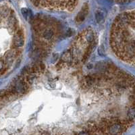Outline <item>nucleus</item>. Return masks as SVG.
Returning <instances> with one entry per match:
<instances>
[{
    "label": "nucleus",
    "mask_w": 135,
    "mask_h": 135,
    "mask_svg": "<svg viewBox=\"0 0 135 135\" xmlns=\"http://www.w3.org/2000/svg\"><path fill=\"white\" fill-rule=\"evenodd\" d=\"M21 53V51L18 50L17 49H11V50H8L7 52L5 53V61H6V64L10 65L12 64L14 60L18 56V55Z\"/></svg>",
    "instance_id": "4"
},
{
    "label": "nucleus",
    "mask_w": 135,
    "mask_h": 135,
    "mask_svg": "<svg viewBox=\"0 0 135 135\" xmlns=\"http://www.w3.org/2000/svg\"><path fill=\"white\" fill-rule=\"evenodd\" d=\"M24 44V37L23 30L21 28H19L14 34L13 37V45L15 49L22 47Z\"/></svg>",
    "instance_id": "3"
},
{
    "label": "nucleus",
    "mask_w": 135,
    "mask_h": 135,
    "mask_svg": "<svg viewBox=\"0 0 135 135\" xmlns=\"http://www.w3.org/2000/svg\"><path fill=\"white\" fill-rule=\"evenodd\" d=\"M88 11H89V6H88V4H86L84 5L82 10L80 11V12L76 16V22H78V23L83 22V20H85V18H86L87 14H88Z\"/></svg>",
    "instance_id": "5"
},
{
    "label": "nucleus",
    "mask_w": 135,
    "mask_h": 135,
    "mask_svg": "<svg viewBox=\"0 0 135 135\" xmlns=\"http://www.w3.org/2000/svg\"><path fill=\"white\" fill-rule=\"evenodd\" d=\"M129 126L123 123H114L107 130V135H121L126 130Z\"/></svg>",
    "instance_id": "2"
},
{
    "label": "nucleus",
    "mask_w": 135,
    "mask_h": 135,
    "mask_svg": "<svg viewBox=\"0 0 135 135\" xmlns=\"http://www.w3.org/2000/svg\"><path fill=\"white\" fill-rule=\"evenodd\" d=\"M114 1H116V2H127V1H129V0H114Z\"/></svg>",
    "instance_id": "8"
},
{
    "label": "nucleus",
    "mask_w": 135,
    "mask_h": 135,
    "mask_svg": "<svg viewBox=\"0 0 135 135\" xmlns=\"http://www.w3.org/2000/svg\"><path fill=\"white\" fill-rule=\"evenodd\" d=\"M38 8L59 11H72L79 0H30Z\"/></svg>",
    "instance_id": "1"
},
{
    "label": "nucleus",
    "mask_w": 135,
    "mask_h": 135,
    "mask_svg": "<svg viewBox=\"0 0 135 135\" xmlns=\"http://www.w3.org/2000/svg\"><path fill=\"white\" fill-rule=\"evenodd\" d=\"M77 135H91V134L89 133V132L86 131V130H82L80 132H79V134Z\"/></svg>",
    "instance_id": "6"
},
{
    "label": "nucleus",
    "mask_w": 135,
    "mask_h": 135,
    "mask_svg": "<svg viewBox=\"0 0 135 135\" xmlns=\"http://www.w3.org/2000/svg\"><path fill=\"white\" fill-rule=\"evenodd\" d=\"M4 68V61L0 60V72H2L3 69Z\"/></svg>",
    "instance_id": "7"
}]
</instances>
